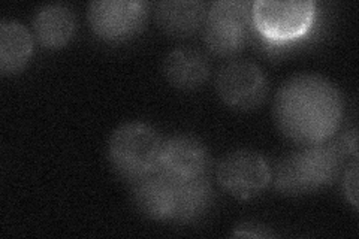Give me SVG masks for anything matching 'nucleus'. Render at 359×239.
<instances>
[{
    "mask_svg": "<svg viewBox=\"0 0 359 239\" xmlns=\"http://www.w3.org/2000/svg\"><path fill=\"white\" fill-rule=\"evenodd\" d=\"M274 121L286 138L301 145L328 141L343 120V97L327 78L299 74L277 90Z\"/></svg>",
    "mask_w": 359,
    "mask_h": 239,
    "instance_id": "1",
    "label": "nucleus"
},
{
    "mask_svg": "<svg viewBox=\"0 0 359 239\" xmlns=\"http://www.w3.org/2000/svg\"><path fill=\"white\" fill-rule=\"evenodd\" d=\"M344 151L340 145H306L278 162L274 184L285 195H306L330 186L339 177Z\"/></svg>",
    "mask_w": 359,
    "mask_h": 239,
    "instance_id": "2",
    "label": "nucleus"
},
{
    "mask_svg": "<svg viewBox=\"0 0 359 239\" xmlns=\"http://www.w3.org/2000/svg\"><path fill=\"white\" fill-rule=\"evenodd\" d=\"M163 139L141 121L118 126L108 139V161L118 175L135 181L159 170Z\"/></svg>",
    "mask_w": 359,
    "mask_h": 239,
    "instance_id": "3",
    "label": "nucleus"
},
{
    "mask_svg": "<svg viewBox=\"0 0 359 239\" xmlns=\"http://www.w3.org/2000/svg\"><path fill=\"white\" fill-rule=\"evenodd\" d=\"M316 4L311 0H257L252 6V21L269 41L285 42L304 36L311 29Z\"/></svg>",
    "mask_w": 359,
    "mask_h": 239,
    "instance_id": "4",
    "label": "nucleus"
},
{
    "mask_svg": "<svg viewBox=\"0 0 359 239\" xmlns=\"http://www.w3.org/2000/svg\"><path fill=\"white\" fill-rule=\"evenodd\" d=\"M253 4L244 0L215 2L204 22V41L208 50L222 57L237 54L247 41Z\"/></svg>",
    "mask_w": 359,
    "mask_h": 239,
    "instance_id": "5",
    "label": "nucleus"
},
{
    "mask_svg": "<svg viewBox=\"0 0 359 239\" xmlns=\"http://www.w3.org/2000/svg\"><path fill=\"white\" fill-rule=\"evenodd\" d=\"M219 186L231 196L245 200L256 198L269 186L273 170L266 158L250 150H238L224 156L217 165Z\"/></svg>",
    "mask_w": 359,
    "mask_h": 239,
    "instance_id": "6",
    "label": "nucleus"
},
{
    "mask_svg": "<svg viewBox=\"0 0 359 239\" xmlns=\"http://www.w3.org/2000/svg\"><path fill=\"white\" fill-rule=\"evenodd\" d=\"M220 99L235 109H255L265 100L269 84L259 64L249 60H233L220 67L216 76Z\"/></svg>",
    "mask_w": 359,
    "mask_h": 239,
    "instance_id": "7",
    "label": "nucleus"
},
{
    "mask_svg": "<svg viewBox=\"0 0 359 239\" xmlns=\"http://www.w3.org/2000/svg\"><path fill=\"white\" fill-rule=\"evenodd\" d=\"M149 14L142 0H97L87 9L88 25L95 35L108 42L125 41L138 33Z\"/></svg>",
    "mask_w": 359,
    "mask_h": 239,
    "instance_id": "8",
    "label": "nucleus"
},
{
    "mask_svg": "<svg viewBox=\"0 0 359 239\" xmlns=\"http://www.w3.org/2000/svg\"><path fill=\"white\" fill-rule=\"evenodd\" d=\"M210 156L205 145L189 135H175L163 141L159 170L175 181L205 174Z\"/></svg>",
    "mask_w": 359,
    "mask_h": 239,
    "instance_id": "9",
    "label": "nucleus"
},
{
    "mask_svg": "<svg viewBox=\"0 0 359 239\" xmlns=\"http://www.w3.org/2000/svg\"><path fill=\"white\" fill-rule=\"evenodd\" d=\"M132 200L137 210L151 220L171 221L175 202V179L161 170L132 181Z\"/></svg>",
    "mask_w": 359,
    "mask_h": 239,
    "instance_id": "10",
    "label": "nucleus"
},
{
    "mask_svg": "<svg viewBox=\"0 0 359 239\" xmlns=\"http://www.w3.org/2000/svg\"><path fill=\"white\" fill-rule=\"evenodd\" d=\"M33 36L45 48H62L69 42L76 30V15L63 4L41 6L32 20Z\"/></svg>",
    "mask_w": 359,
    "mask_h": 239,
    "instance_id": "11",
    "label": "nucleus"
},
{
    "mask_svg": "<svg viewBox=\"0 0 359 239\" xmlns=\"http://www.w3.org/2000/svg\"><path fill=\"white\" fill-rule=\"evenodd\" d=\"M162 69L168 83L182 90L198 88L210 76L207 57L189 47H180L168 53Z\"/></svg>",
    "mask_w": 359,
    "mask_h": 239,
    "instance_id": "12",
    "label": "nucleus"
},
{
    "mask_svg": "<svg viewBox=\"0 0 359 239\" xmlns=\"http://www.w3.org/2000/svg\"><path fill=\"white\" fill-rule=\"evenodd\" d=\"M207 6L198 0H165L156 5V20L161 29L175 38L195 33L207 20Z\"/></svg>",
    "mask_w": 359,
    "mask_h": 239,
    "instance_id": "13",
    "label": "nucleus"
},
{
    "mask_svg": "<svg viewBox=\"0 0 359 239\" xmlns=\"http://www.w3.org/2000/svg\"><path fill=\"white\" fill-rule=\"evenodd\" d=\"M33 53V36L17 20L0 21V71L4 75L18 74Z\"/></svg>",
    "mask_w": 359,
    "mask_h": 239,
    "instance_id": "14",
    "label": "nucleus"
},
{
    "mask_svg": "<svg viewBox=\"0 0 359 239\" xmlns=\"http://www.w3.org/2000/svg\"><path fill=\"white\" fill-rule=\"evenodd\" d=\"M177 202L171 221L189 223L201 217L211 202V186L202 177L175 181Z\"/></svg>",
    "mask_w": 359,
    "mask_h": 239,
    "instance_id": "15",
    "label": "nucleus"
},
{
    "mask_svg": "<svg viewBox=\"0 0 359 239\" xmlns=\"http://www.w3.org/2000/svg\"><path fill=\"white\" fill-rule=\"evenodd\" d=\"M232 238H273L276 233L259 223H241L235 227Z\"/></svg>",
    "mask_w": 359,
    "mask_h": 239,
    "instance_id": "16",
    "label": "nucleus"
},
{
    "mask_svg": "<svg viewBox=\"0 0 359 239\" xmlns=\"http://www.w3.org/2000/svg\"><path fill=\"white\" fill-rule=\"evenodd\" d=\"M343 189H344L347 200L352 203V207L355 210H358V163L356 162L346 170Z\"/></svg>",
    "mask_w": 359,
    "mask_h": 239,
    "instance_id": "17",
    "label": "nucleus"
},
{
    "mask_svg": "<svg viewBox=\"0 0 359 239\" xmlns=\"http://www.w3.org/2000/svg\"><path fill=\"white\" fill-rule=\"evenodd\" d=\"M339 145L344 153L352 154L353 157H356L358 156V133H356V129H352V130L347 132L343 136V139Z\"/></svg>",
    "mask_w": 359,
    "mask_h": 239,
    "instance_id": "18",
    "label": "nucleus"
}]
</instances>
